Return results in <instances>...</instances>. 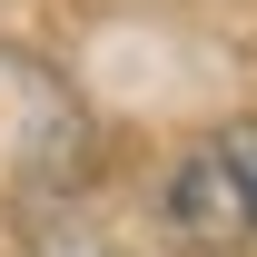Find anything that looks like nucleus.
<instances>
[{"label": "nucleus", "instance_id": "1", "mask_svg": "<svg viewBox=\"0 0 257 257\" xmlns=\"http://www.w3.org/2000/svg\"><path fill=\"white\" fill-rule=\"evenodd\" d=\"M218 149H227V168H237V198H247V237H257V119L218 128Z\"/></svg>", "mask_w": 257, "mask_h": 257}]
</instances>
